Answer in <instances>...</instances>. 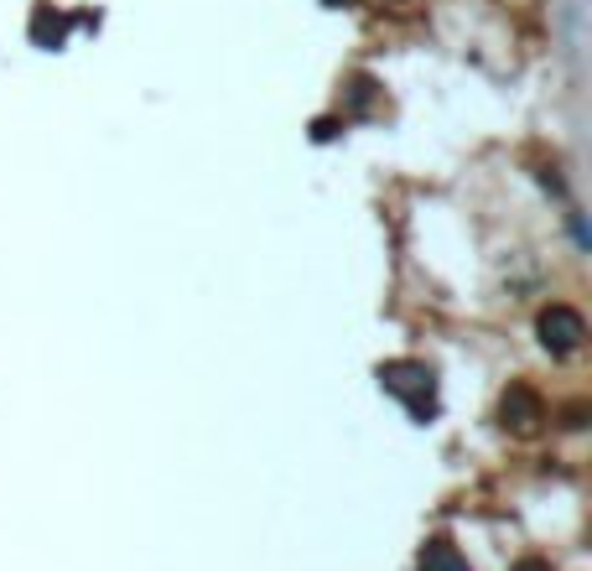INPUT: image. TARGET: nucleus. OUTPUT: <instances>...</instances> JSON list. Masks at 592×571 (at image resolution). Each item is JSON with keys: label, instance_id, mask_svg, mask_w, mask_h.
Returning <instances> with one entry per match:
<instances>
[{"label": "nucleus", "instance_id": "1", "mask_svg": "<svg viewBox=\"0 0 592 571\" xmlns=\"http://www.w3.org/2000/svg\"><path fill=\"white\" fill-rule=\"evenodd\" d=\"M379 385H385L390 395H400V400L411 406V415L432 411V369H426V364H406V358H395V364L379 369Z\"/></svg>", "mask_w": 592, "mask_h": 571}, {"label": "nucleus", "instance_id": "2", "mask_svg": "<svg viewBox=\"0 0 592 571\" xmlns=\"http://www.w3.org/2000/svg\"><path fill=\"white\" fill-rule=\"evenodd\" d=\"M582 338H588L582 312H572V307H546L540 312V343L551 354H572V349H582Z\"/></svg>", "mask_w": 592, "mask_h": 571}, {"label": "nucleus", "instance_id": "3", "mask_svg": "<svg viewBox=\"0 0 592 571\" xmlns=\"http://www.w3.org/2000/svg\"><path fill=\"white\" fill-rule=\"evenodd\" d=\"M499 415H504V426H514V432H535V421H546V406H540V395L531 385H510Z\"/></svg>", "mask_w": 592, "mask_h": 571}, {"label": "nucleus", "instance_id": "4", "mask_svg": "<svg viewBox=\"0 0 592 571\" xmlns=\"http://www.w3.org/2000/svg\"><path fill=\"white\" fill-rule=\"evenodd\" d=\"M421 571H468V567H463V556H457L447 540H432V546L421 551Z\"/></svg>", "mask_w": 592, "mask_h": 571}, {"label": "nucleus", "instance_id": "5", "mask_svg": "<svg viewBox=\"0 0 592 571\" xmlns=\"http://www.w3.org/2000/svg\"><path fill=\"white\" fill-rule=\"evenodd\" d=\"M514 571H551V567H546V561H520Z\"/></svg>", "mask_w": 592, "mask_h": 571}, {"label": "nucleus", "instance_id": "6", "mask_svg": "<svg viewBox=\"0 0 592 571\" xmlns=\"http://www.w3.org/2000/svg\"><path fill=\"white\" fill-rule=\"evenodd\" d=\"M328 5H343V0H328Z\"/></svg>", "mask_w": 592, "mask_h": 571}]
</instances>
